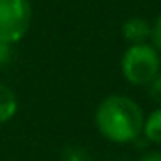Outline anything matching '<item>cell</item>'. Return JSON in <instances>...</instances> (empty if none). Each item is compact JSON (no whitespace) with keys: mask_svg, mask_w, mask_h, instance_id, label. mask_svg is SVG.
<instances>
[{"mask_svg":"<svg viewBox=\"0 0 161 161\" xmlns=\"http://www.w3.org/2000/svg\"><path fill=\"white\" fill-rule=\"evenodd\" d=\"M95 125L106 140L129 144L142 135L144 112L131 97L108 95L95 110Z\"/></svg>","mask_w":161,"mask_h":161,"instance_id":"cell-1","label":"cell"},{"mask_svg":"<svg viewBox=\"0 0 161 161\" xmlns=\"http://www.w3.org/2000/svg\"><path fill=\"white\" fill-rule=\"evenodd\" d=\"M161 70V53L152 42L129 44L121 57V72L131 86L148 87Z\"/></svg>","mask_w":161,"mask_h":161,"instance_id":"cell-2","label":"cell"},{"mask_svg":"<svg viewBox=\"0 0 161 161\" xmlns=\"http://www.w3.org/2000/svg\"><path fill=\"white\" fill-rule=\"evenodd\" d=\"M32 23L31 0H0V42L15 46Z\"/></svg>","mask_w":161,"mask_h":161,"instance_id":"cell-3","label":"cell"},{"mask_svg":"<svg viewBox=\"0 0 161 161\" xmlns=\"http://www.w3.org/2000/svg\"><path fill=\"white\" fill-rule=\"evenodd\" d=\"M121 34L129 44H142L150 40L152 25L142 17H129L121 27Z\"/></svg>","mask_w":161,"mask_h":161,"instance_id":"cell-4","label":"cell"},{"mask_svg":"<svg viewBox=\"0 0 161 161\" xmlns=\"http://www.w3.org/2000/svg\"><path fill=\"white\" fill-rule=\"evenodd\" d=\"M17 110H19L17 95L12 91V87L0 84V125L12 121L15 118Z\"/></svg>","mask_w":161,"mask_h":161,"instance_id":"cell-5","label":"cell"},{"mask_svg":"<svg viewBox=\"0 0 161 161\" xmlns=\"http://www.w3.org/2000/svg\"><path fill=\"white\" fill-rule=\"evenodd\" d=\"M142 135L146 136L148 142L161 146V106L155 108L150 116L144 118L142 125Z\"/></svg>","mask_w":161,"mask_h":161,"instance_id":"cell-6","label":"cell"},{"mask_svg":"<svg viewBox=\"0 0 161 161\" xmlns=\"http://www.w3.org/2000/svg\"><path fill=\"white\" fill-rule=\"evenodd\" d=\"M61 161H91L89 153L86 148L82 146H66L63 150V155H61Z\"/></svg>","mask_w":161,"mask_h":161,"instance_id":"cell-7","label":"cell"},{"mask_svg":"<svg viewBox=\"0 0 161 161\" xmlns=\"http://www.w3.org/2000/svg\"><path fill=\"white\" fill-rule=\"evenodd\" d=\"M150 40H152V46L161 53V14L157 15L155 23L152 25V36H150Z\"/></svg>","mask_w":161,"mask_h":161,"instance_id":"cell-8","label":"cell"},{"mask_svg":"<svg viewBox=\"0 0 161 161\" xmlns=\"http://www.w3.org/2000/svg\"><path fill=\"white\" fill-rule=\"evenodd\" d=\"M148 87H150V97L161 104V70H159V74L155 76V80H153Z\"/></svg>","mask_w":161,"mask_h":161,"instance_id":"cell-9","label":"cell"},{"mask_svg":"<svg viewBox=\"0 0 161 161\" xmlns=\"http://www.w3.org/2000/svg\"><path fill=\"white\" fill-rule=\"evenodd\" d=\"M14 46L12 44H4V42H0V66L2 64H8L12 61V49Z\"/></svg>","mask_w":161,"mask_h":161,"instance_id":"cell-10","label":"cell"},{"mask_svg":"<svg viewBox=\"0 0 161 161\" xmlns=\"http://www.w3.org/2000/svg\"><path fill=\"white\" fill-rule=\"evenodd\" d=\"M138 161H161V150H152V152H146Z\"/></svg>","mask_w":161,"mask_h":161,"instance_id":"cell-11","label":"cell"}]
</instances>
